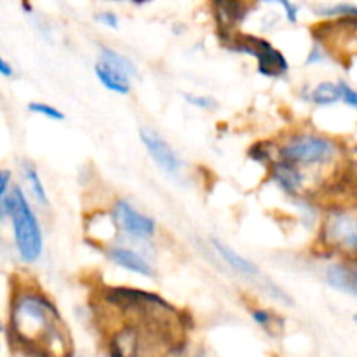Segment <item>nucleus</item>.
<instances>
[{"mask_svg": "<svg viewBox=\"0 0 357 357\" xmlns=\"http://www.w3.org/2000/svg\"><path fill=\"white\" fill-rule=\"evenodd\" d=\"M79 357H87V356H79Z\"/></svg>", "mask_w": 357, "mask_h": 357, "instance_id": "obj_30", "label": "nucleus"}, {"mask_svg": "<svg viewBox=\"0 0 357 357\" xmlns=\"http://www.w3.org/2000/svg\"><path fill=\"white\" fill-rule=\"evenodd\" d=\"M326 281L338 291L357 298V260L330 265L326 271Z\"/></svg>", "mask_w": 357, "mask_h": 357, "instance_id": "obj_10", "label": "nucleus"}, {"mask_svg": "<svg viewBox=\"0 0 357 357\" xmlns=\"http://www.w3.org/2000/svg\"><path fill=\"white\" fill-rule=\"evenodd\" d=\"M0 73L3 77H10L14 73V66L6 58H0Z\"/></svg>", "mask_w": 357, "mask_h": 357, "instance_id": "obj_27", "label": "nucleus"}, {"mask_svg": "<svg viewBox=\"0 0 357 357\" xmlns=\"http://www.w3.org/2000/svg\"><path fill=\"white\" fill-rule=\"evenodd\" d=\"M10 176H13V174H10L9 169L0 171V199H6L7 195L10 194V192H9Z\"/></svg>", "mask_w": 357, "mask_h": 357, "instance_id": "obj_26", "label": "nucleus"}, {"mask_svg": "<svg viewBox=\"0 0 357 357\" xmlns=\"http://www.w3.org/2000/svg\"><path fill=\"white\" fill-rule=\"evenodd\" d=\"M213 7L216 9V20H218L220 30H230V26H234L236 23L246 17L248 9L250 6L248 3L241 2H215Z\"/></svg>", "mask_w": 357, "mask_h": 357, "instance_id": "obj_13", "label": "nucleus"}, {"mask_svg": "<svg viewBox=\"0 0 357 357\" xmlns=\"http://www.w3.org/2000/svg\"><path fill=\"white\" fill-rule=\"evenodd\" d=\"M94 75L103 84L105 89L112 91V93L122 94V96H128L131 93V79L100 59L94 65Z\"/></svg>", "mask_w": 357, "mask_h": 357, "instance_id": "obj_11", "label": "nucleus"}, {"mask_svg": "<svg viewBox=\"0 0 357 357\" xmlns=\"http://www.w3.org/2000/svg\"><path fill=\"white\" fill-rule=\"evenodd\" d=\"M250 157L251 159H255L257 160V162H261V164H274L272 162V153L268 152V149H267V143H264V142H260V143H257V145H253L250 149Z\"/></svg>", "mask_w": 357, "mask_h": 357, "instance_id": "obj_20", "label": "nucleus"}, {"mask_svg": "<svg viewBox=\"0 0 357 357\" xmlns=\"http://www.w3.org/2000/svg\"><path fill=\"white\" fill-rule=\"evenodd\" d=\"M28 112L37 115H44V117L51 119V121H65V114H63L59 108L47 103H42V101H31V103H28Z\"/></svg>", "mask_w": 357, "mask_h": 357, "instance_id": "obj_18", "label": "nucleus"}, {"mask_svg": "<svg viewBox=\"0 0 357 357\" xmlns=\"http://www.w3.org/2000/svg\"><path fill=\"white\" fill-rule=\"evenodd\" d=\"M307 101L314 105H319V107H328V105H335L338 101H342V91L340 86L335 82H321L317 84L312 89H307Z\"/></svg>", "mask_w": 357, "mask_h": 357, "instance_id": "obj_15", "label": "nucleus"}, {"mask_svg": "<svg viewBox=\"0 0 357 357\" xmlns=\"http://www.w3.org/2000/svg\"><path fill=\"white\" fill-rule=\"evenodd\" d=\"M251 317H253L255 323L258 324V326L265 328V330H268V328L272 326V323H274V316H272L268 310L265 309H251Z\"/></svg>", "mask_w": 357, "mask_h": 357, "instance_id": "obj_22", "label": "nucleus"}, {"mask_svg": "<svg viewBox=\"0 0 357 357\" xmlns=\"http://www.w3.org/2000/svg\"><path fill=\"white\" fill-rule=\"evenodd\" d=\"M338 86H340V91H342V101H344L347 107L356 108L357 110V91L351 86V84L344 82V80H340Z\"/></svg>", "mask_w": 357, "mask_h": 357, "instance_id": "obj_21", "label": "nucleus"}, {"mask_svg": "<svg viewBox=\"0 0 357 357\" xmlns=\"http://www.w3.org/2000/svg\"><path fill=\"white\" fill-rule=\"evenodd\" d=\"M105 253H107L108 260H110L112 264L119 265L121 268H126V271L132 272V274L143 275V278H153V275H155L152 265L145 260V257L136 253L131 248L112 246L108 248Z\"/></svg>", "mask_w": 357, "mask_h": 357, "instance_id": "obj_9", "label": "nucleus"}, {"mask_svg": "<svg viewBox=\"0 0 357 357\" xmlns=\"http://www.w3.org/2000/svg\"><path fill=\"white\" fill-rule=\"evenodd\" d=\"M354 323L357 324V314H354Z\"/></svg>", "mask_w": 357, "mask_h": 357, "instance_id": "obj_29", "label": "nucleus"}, {"mask_svg": "<svg viewBox=\"0 0 357 357\" xmlns=\"http://www.w3.org/2000/svg\"><path fill=\"white\" fill-rule=\"evenodd\" d=\"M321 246L344 261L357 260V206L326 209L319 227Z\"/></svg>", "mask_w": 357, "mask_h": 357, "instance_id": "obj_3", "label": "nucleus"}, {"mask_svg": "<svg viewBox=\"0 0 357 357\" xmlns=\"http://www.w3.org/2000/svg\"><path fill=\"white\" fill-rule=\"evenodd\" d=\"M211 244L215 246L216 253H218L220 257L229 264V267L232 268V271H236L237 274L246 275V278H258V275H260V268H258L253 261L248 260V258L241 257V255L237 253L236 250H232L229 244L222 243V241L218 239H213Z\"/></svg>", "mask_w": 357, "mask_h": 357, "instance_id": "obj_12", "label": "nucleus"}, {"mask_svg": "<svg viewBox=\"0 0 357 357\" xmlns=\"http://www.w3.org/2000/svg\"><path fill=\"white\" fill-rule=\"evenodd\" d=\"M61 328L59 310L44 291L28 286L13 293L9 330L20 344L54 357L58 351H66V335Z\"/></svg>", "mask_w": 357, "mask_h": 357, "instance_id": "obj_1", "label": "nucleus"}, {"mask_svg": "<svg viewBox=\"0 0 357 357\" xmlns=\"http://www.w3.org/2000/svg\"><path fill=\"white\" fill-rule=\"evenodd\" d=\"M279 160H286L298 167H324L342 155L337 139L317 132H298L281 143L278 149Z\"/></svg>", "mask_w": 357, "mask_h": 357, "instance_id": "obj_4", "label": "nucleus"}, {"mask_svg": "<svg viewBox=\"0 0 357 357\" xmlns=\"http://www.w3.org/2000/svg\"><path fill=\"white\" fill-rule=\"evenodd\" d=\"M112 216L117 223V229L128 234V236L135 237V239L146 241L155 236V222H153V218L139 213L126 199H119L115 202L114 208H112Z\"/></svg>", "mask_w": 357, "mask_h": 357, "instance_id": "obj_7", "label": "nucleus"}, {"mask_svg": "<svg viewBox=\"0 0 357 357\" xmlns=\"http://www.w3.org/2000/svg\"><path fill=\"white\" fill-rule=\"evenodd\" d=\"M21 6H23V9H24V10H31V6H30V3L23 2V3H21Z\"/></svg>", "mask_w": 357, "mask_h": 357, "instance_id": "obj_28", "label": "nucleus"}, {"mask_svg": "<svg viewBox=\"0 0 357 357\" xmlns=\"http://www.w3.org/2000/svg\"><path fill=\"white\" fill-rule=\"evenodd\" d=\"M316 13L319 16L331 17V20H338V17H352V20H357V6L349 2L321 3V6L316 7Z\"/></svg>", "mask_w": 357, "mask_h": 357, "instance_id": "obj_17", "label": "nucleus"}, {"mask_svg": "<svg viewBox=\"0 0 357 357\" xmlns=\"http://www.w3.org/2000/svg\"><path fill=\"white\" fill-rule=\"evenodd\" d=\"M138 132L143 146L146 149L149 155L152 157L153 162H155L164 173L169 174V176H178L180 171L183 169V162H181V159L178 157V153L174 152L173 146H171L155 129L149 128V126L139 128Z\"/></svg>", "mask_w": 357, "mask_h": 357, "instance_id": "obj_6", "label": "nucleus"}, {"mask_svg": "<svg viewBox=\"0 0 357 357\" xmlns=\"http://www.w3.org/2000/svg\"><path fill=\"white\" fill-rule=\"evenodd\" d=\"M0 213L2 220L10 218L14 243L21 261L28 265L35 264L44 251V237L23 188L14 185L10 194L6 199H0Z\"/></svg>", "mask_w": 357, "mask_h": 357, "instance_id": "obj_2", "label": "nucleus"}, {"mask_svg": "<svg viewBox=\"0 0 357 357\" xmlns=\"http://www.w3.org/2000/svg\"><path fill=\"white\" fill-rule=\"evenodd\" d=\"M230 44V49L237 52H246V54L253 56L258 63V72L265 77H271V79H281L288 73V59L284 58L279 49H275L274 45L268 40L260 37H255V35H244L237 33L227 40Z\"/></svg>", "mask_w": 357, "mask_h": 357, "instance_id": "obj_5", "label": "nucleus"}, {"mask_svg": "<svg viewBox=\"0 0 357 357\" xmlns=\"http://www.w3.org/2000/svg\"><path fill=\"white\" fill-rule=\"evenodd\" d=\"M21 169H23L24 180H26L28 187H30L31 195L37 199L38 204L49 206L47 190H45L44 183H42V178H40V174H38L37 166H35L33 162H30V160H23V164H21Z\"/></svg>", "mask_w": 357, "mask_h": 357, "instance_id": "obj_16", "label": "nucleus"}, {"mask_svg": "<svg viewBox=\"0 0 357 357\" xmlns=\"http://www.w3.org/2000/svg\"><path fill=\"white\" fill-rule=\"evenodd\" d=\"M100 61L107 63L112 68L119 70L124 75H128L129 79H138V66L132 63V59H129L128 56L122 54V52L115 51L114 47H108V45H101L100 47Z\"/></svg>", "mask_w": 357, "mask_h": 357, "instance_id": "obj_14", "label": "nucleus"}, {"mask_svg": "<svg viewBox=\"0 0 357 357\" xmlns=\"http://www.w3.org/2000/svg\"><path fill=\"white\" fill-rule=\"evenodd\" d=\"M326 59V49L323 47L321 44H317V42H314V47L312 51L309 52V56H307V65H314V63H321Z\"/></svg>", "mask_w": 357, "mask_h": 357, "instance_id": "obj_24", "label": "nucleus"}, {"mask_svg": "<svg viewBox=\"0 0 357 357\" xmlns=\"http://www.w3.org/2000/svg\"><path fill=\"white\" fill-rule=\"evenodd\" d=\"M185 101H188L194 107L202 108V110H213V108L218 107V103L215 101V98L211 96H199V94H190V93H183Z\"/></svg>", "mask_w": 357, "mask_h": 357, "instance_id": "obj_19", "label": "nucleus"}, {"mask_svg": "<svg viewBox=\"0 0 357 357\" xmlns=\"http://www.w3.org/2000/svg\"><path fill=\"white\" fill-rule=\"evenodd\" d=\"M98 23L105 24L107 28H112V30H117L119 28V16L112 10H101V13L96 14Z\"/></svg>", "mask_w": 357, "mask_h": 357, "instance_id": "obj_23", "label": "nucleus"}, {"mask_svg": "<svg viewBox=\"0 0 357 357\" xmlns=\"http://www.w3.org/2000/svg\"><path fill=\"white\" fill-rule=\"evenodd\" d=\"M271 178L284 194L293 195V197H298L305 190V171L286 160H275L272 164Z\"/></svg>", "mask_w": 357, "mask_h": 357, "instance_id": "obj_8", "label": "nucleus"}, {"mask_svg": "<svg viewBox=\"0 0 357 357\" xmlns=\"http://www.w3.org/2000/svg\"><path fill=\"white\" fill-rule=\"evenodd\" d=\"M279 6H281L282 9H284V14H286V17H288L289 23L295 24L296 21H298V10H300L298 3L286 2V0H281V2H279Z\"/></svg>", "mask_w": 357, "mask_h": 357, "instance_id": "obj_25", "label": "nucleus"}]
</instances>
